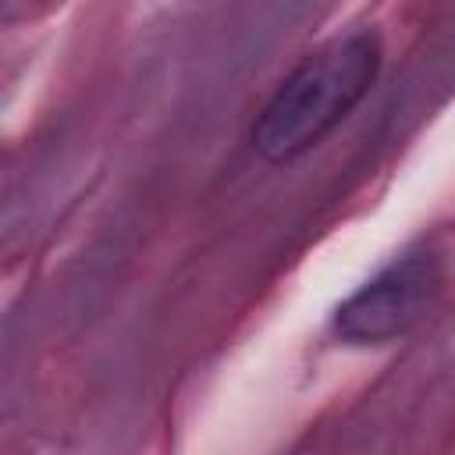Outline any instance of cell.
<instances>
[{
	"instance_id": "7a4b0ae2",
	"label": "cell",
	"mask_w": 455,
	"mask_h": 455,
	"mask_svg": "<svg viewBox=\"0 0 455 455\" xmlns=\"http://www.w3.org/2000/svg\"><path fill=\"white\" fill-rule=\"evenodd\" d=\"M441 281L444 274L437 256H402L338 309V331L348 341H387L395 334H405L423 320L441 291Z\"/></svg>"
},
{
	"instance_id": "6da1fadb",
	"label": "cell",
	"mask_w": 455,
	"mask_h": 455,
	"mask_svg": "<svg viewBox=\"0 0 455 455\" xmlns=\"http://www.w3.org/2000/svg\"><path fill=\"white\" fill-rule=\"evenodd\" d=\"M377 68L380 46L370 32L331 39L274 92L252 128V146L274 164L306 153L366 96Z\"/></svg>"
}]
</instances>
